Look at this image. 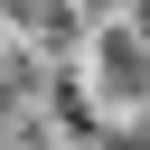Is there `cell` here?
<instances>
[{
	"label": "cell",
	"mask_w": 150,
	"mask_h": 150,
	"mask_svg": "<svg viewBox=\"0 0 150 150\" xmlns=\"http://www.w3.org/2000/svg\"><path fill=\"white\" fill-rule=\"evenodd\" d=\"M94 66H103V94H112V103H150V56H141V19H131V28H103V38H94Z\"/></svg>",
	"instance_id": "cell-1"
}]
</instances>
